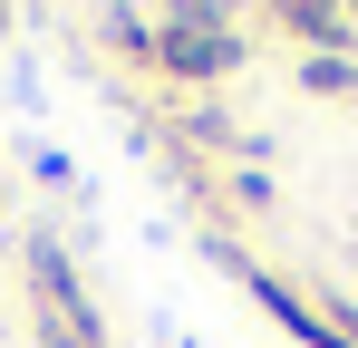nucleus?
Returning a JSON list of instances; mask_svg holds the SVG:
<instances>
[{
	"label": "nucleus",
	"instance_id": "obj_5",
	"mask_svg": "<svg viewBox=\"0 0 358 348\" xmlns=\"http://www.w3.org/2000/svg\"><path fill=\"white\" fill-rule=\"evenodd\" d=\"M300 87L310 97H358V58H300Z\"/></svg>",
	"mask_w": 358,
	"mask_h": 348
},
{
	"label": "nucleus",
	"instance_id": "obj_1",
	"mask_svg": "<svg viewBox=\"0 0 358 348\" xmlns=\"http://www.w3.org/2000/svg\"><path fill=\"white\" fill-rule=\"evenodd\" d=\"M242 29L223 20V10H165L155 20V68L165 78H184V87H213V78H233L242 68Z\"/></svg>",
	"mask_w": 358,
	"mask_h": 348
},
{
	"label": "nucleus",
	"instance_id": "obj_7",
	"mask_svg": "<svg viewBox=\"0 0 358 348\" xmlns=\"http://www.w3.org/2000/svg\"><path fill=\"white\" fill-rule=\"evenodd\" d=\"M233 203H242V213H271V184H262L252 165H242V174H233Z\"/></svg>",
	"mask_w": 358,
	"mask_h": 348
},
{
	"label": "nucleus",
	"instance_id": "obj_2",
	"mask_svg": "<svg viewBox=\"0 0 358 348\" xmlns=\"http://www.w3.org/2000/svg\"><path fill=\"white\" fill-rule=\"evenodd\" d=\"M29 281H39V319H49L59 339H78V348H107V319H97L87 281L68 271V252L49 242V232H29Z\"/></svg>",
	"mask_w": 358,
	"mask_h": 348
},
{
	"label": "nucleus",
	"instance_id": "obj_9",
	"mask_svg": "<svg viewBox=\"0 0 358 348\" xmlns=\"http://www.w3.org/2000/svg\"><path fill=\"white\" fill-rule=\"evenodd\" d=\"M184 348H203V339H184Z\"/></svg>",
	"mask_w": 358,
	"mask_h": 348
},
{
	"label": "nucleus",
	"instance_id": "obj_6",
	"mask_svg": "<svg viewBox=\"0 0 358 348\" xmlns=\"http://www.w3.org/2000/svg\"><path fill=\"white\" fill-rule=\"evenodd\" d=\"M107 39H117L126 58H155V20H145V10H107Z\"/></svg>",
	"mask_w": 358,
	"mask_h": 348
},
{
	"label": "nucleus",
	"instance_id": "obj_8",
	"mask_svg": "<svg viewBox=\"0 0 358 348\" xmlns=\"http://www.w3.org/2000/svg\"><path fill=\"white\" fill-rule=\"evenodd\" d=\"M0 39H10V10H0Z\"/></svg>",
	"mask_w": 358,
	"mask_h": 348
},
{
	"label": "nucleus",
	"instance_id": "obj_4",
	"mask_svg": "<svg viewBox=\"0 0 358 348\" xmlns=\"http://www.w3.org/2000/svg\"><path fill=\"white\" fill-rule=\"evenodd\" d=\"M281 29H291V39H320V58H339V49L358 39L349 10H320V0H291V10H281Z\"/></svg>",
	"mask_w": 358,
	"mask_h": 348
},
{
	"label": "nucleus",
	"instance_id": "obj_3",
	"mask_svg": "<svg viewBox=\"0 0 358 348\" xmlns=\"http://www.w3.org/2000/svg\"><path fill=\"white\" fill-rule=\"evenodd\" d=\"M203 252H213V261H223V271H233V281L252 290V310H262V319H281V329H291L300 348H349V339H339V319H320V310H310V300H300L291 281H271V271H252V261H242L233 242H203Z\"/></svg>",
	"mask_w": 358,
	"mask_h": 348
}]
</instances>
